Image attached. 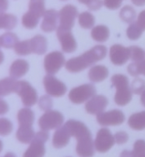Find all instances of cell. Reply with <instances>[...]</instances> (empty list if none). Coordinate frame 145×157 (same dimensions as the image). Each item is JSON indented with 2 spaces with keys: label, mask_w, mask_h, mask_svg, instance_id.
<instances>
[{
  "label": "cell",
  "mask_w": 145,
  "mask_h": 157,
  "mask_svg": "<svg viewBox=\"0 0 145 157\" xmlns=\"http://www.w3.org/2000/svg\"><path fill=\"white\" fill-rule=\"evenodd\" d=\"M7 111H8V105H7V103L5 101L1 100V112H0L1 115L5 114Z\"/></svg>",
  "instance_id": "44"
},
{
  "label": "cell",
  "mask_w": 145,
  "mask_h": 157,
  "mask_svg": "<svg viewBox=\"0 0 145 157\" xmlns=\"http://www.w3.org/2000/svg\"><path fill=\"white\" fill-rule=\"evenodd\" d=\"M17 17L12 14H1L0 18V27L3 29L11 30L17 25Z\"/></svg>",
  "instance_id": "27"
},
{
  "label": "cell",
  "mask_w": 145,
  "mask_h": 157,
  "mask_svg": "<svg viewBox=\"0 0 145 157\" xmlns=\"http://www.w3.org/2000/svg\"><path fill=\"white\" fill-rule=\"evenodd\" d=\"M15 93H17L21 97L22 103L25 107H32L37 103V92L26 81L17 82Z\"/></svg>",
  "instance_id": "6"
},
{
  "label": "cell",
  "mask_w": 145,
  "mask_h": 157,
  "mask_svg": "<svg viewBox=\"0 0 145 157\" xmlns=\"http://www.w3.org/2000/svg\"><path fill=\"white\" fill-rule=\"evenodd\" d=\"M95 17L91 13L88 12H84L78 16V23L80 26L83 29L93 28L95 25Z\"/></svg>",
  "instance_id": "29"
},
{
  "label": "cell",
  "mask_w": 145,
  "mask_h": 157,
  "mask_svg": "<svg viewBox=\"0 0 145 157\" xmlns=\"http://www.w3.org/2000/svg\"><path fill=\"white\" fill-rule=\"evenodd\" d=\"M15 52L19 56H28L32 53L30 40H25L18 42L14 47Z\"/></svg>",
  "instance_id": "33"
},
{
  "label": "cell",
  "mask_w": 145,
  "mask_h": 157,
  "mask_svg": "<svg viewBox=\"0 0 145 157\" xmlns=\"http://www.w3.org/2000/svg\"><path fill=\"white\" fill-rule=\"evenodd\" d=\"M131 2H133V4L138 7H142L145 5V0H131Z\"/></svg>",
  "instance_id": "46"
},
{
  "label": "cell",
  "mask_w": 145,
  "mask_h": 157,
  "mask_svg": "<svg viewBox=\"0 0 145 157\" xmlns=\"http://www.w3.org/2000/svg\"><path fill=\"white\" fill-rule=\"evenodd\" d=\"M70 137L72 136H71L68 127L66 126L65 124H64L63 126L56 129V131L53 134V138H52L53 147L56 149L65 147L69 143Z\"/></svg>",
  "instance_id": "17"
},
{
  "label": "cell",
  "mask_w": 145,
  "mask_h": 157,
  "mask_svg": "<svg viewBox=\"0 0 145 157\" xmlns=\"http://www.w3.org/2000/svg\"><path fill=\"white\" fill-rule=\"evenodd\" d=\"M4 157H17V156H16V155L13 154L12 152H8L4 155Z\"/></svg>",
  "instance_id": "49"
},
{
  "label": "cell",
  "mask_w": 145,
  "mask_h": 157,
  "mask_svg": "<svg viewBox=\"0 0 145 157\" xmlns=\"http://www.w3.org/2000/svg\"><path fill=\"white\" fill-rule=\"evenodd\" d=\"M39 19L40 17H37V15L29 11L22 17V24H23L24 27H25L26 29H32L37 26Z\"/></svg>",
  "instance_id": "28"
},
{
  "label": "cell",
  "mask_w": 145,
  "mask_h": 157,
  "mask_svg": "<svg viewBox=\"0 0 145 157\" xmlns=\"http://www.w3.org/2000/svg\"><path fill=\"white\" fill-rule=\"evenodd\" d=\"M58 20H60L59 12L54 9H50L46 11L42 25L41 29L47 33H51L57 28Z\"/></svg>",
  "instance_id": "16"
},
{
  "label": "cell",
  "mask_w": 145,
  "mask_h": 157,
  "mask_svg": "<svg viewBox=\"0 0 145 157\" xmlns=\"http://www.w3.org/2000/svg\"><path fill=\"white\" fill-rule=\"evenodd\" d=\"M17 81L15 78H6L0 82V94L6 96L7 94L16 92Z\"/></svg>",
  "instance_id": "24"
},
{
  "label": "cell",
  "mask_w": 145,
  "mask_h": 157,
  "mask_svg": "<svg viewBox=\"0 0 145 157\" xmlns=\"http://www.w3.org/2000/svg\"><path fill=\"white\" fill-rule=\"evenodd\" d=\"M12 123L9 120L2 118L0 120V134L2 136H7L12 131Z\"/></svg>",
  "instance_id": "37"
},
{
  "label": "cell",
  "mask_w": 145,
  "mask_h": 157,
  "mask_svg": "<svg viewBox=\"0 0 145 157\" xmlns=\"http://www.w3.org/2000/svg\"><path fill=\"white\" fill-rule=\"evenodd\" d=\"M115 143L114 137L112 136L109 129L103 128L100 129L96 134L95 147L98 152L105 153L113 147Z\"/></svg>",
  "instance_id": "9"
},
{
  "label": "cell",
  "mask_w": 145,
  "mask_h": 157,
  "mask_svg": "<svg viewBox=\"0 0 145 157\" xmlns=\"http://www.w3.org/2000/svg\"><path fill=\"white\" fill-rule=\"evenodd\" d=\"M108 76V70L105 66L96 65L90 69L88 73L89 79L92 82H100Z\"/></svg>",
  "instance_id": "20"
},
{
  "label": "cell",
  "mask_w": 145,
  "mask_h": 157,
  "mask_svg": "<svg viewBox=\"0 0 145 157\" xmlns=\"http://www.w3.org/2000/svg\"><path fill=\"white\" fill-rule=\"evenodd\" d=\"M78 12L76 7L73 5L69 4L61 8L59 12L60 16V25L57 29L62 30H69L74 26L75 19L77 17Z\"/></svg>",
  "instance_id": "8"
},
{
  "label": "cell",
  "mask_w": 145,
  "mask_h": 157,
  "mask_svg": "<svg viewBox=\"0 0 145 157\" xmlns=\"http://www.w3.org/2000/svg\"><path fill=\"white\" fill-rule=\"evenodd\" d=\"M109 56L113 64L123 65L130 59L129 47H125L119 44L113 45L110 48Z\"/></svg>",
  "instance_id": "13"
},
{
  "label": "cell",
  "mask_w": 145,
  "mask_h": 157,
  "mask_svg": "<svg viewBox=\"0 0 145 157\" xmlns=\"http://www.w3.org/2000/svg\"><path fill=\"white\" fill-rule=\"evenodd\" d=\"M131 89L134 94H142L145 90V81L141 78H135L131 83Z\"/></svg>",
  "instance_id": "36"
},
{
  "label": "cell",
  "mask_w": 145,
  "mask_h": 157,
  "mask_svg": "<svg viewBox=\"0 0 145 157\" xmlns=\"http://www.w3.org/2000/svg\"><path fill=\"white\" fill-rule=\"evenodd\" d=\"M120 18L127 23H133L134 20L136 17L135 10L131 6H125L122 7L121 12H120Z\"/></svg>",
  "instance_id": "32"
},
{
  "label": "cell",
  "mask_w": 145,
  "mask_h": 157,
  "mask_svg": "<svg viewBox=\"0 0 145 157\" xmlns=\"http://www.w3.org/2000/svg\"><path fill=\"white\" fill-rule=\"evenodd\" d=\"M38 106L42 110L49 112L53 106V101H52V98L48 95H43L38 100Z\"/></svg>",
  "instance_id": "39"
},
{
  "label": "cell",
  "mask_w": 145,
  "mask_h": 157,
  "mask_svg": "<svg viewBox=\"0 0 145 157\" xmlns=\"http://www.w3.org/2000/svg\"><path fill=\"white\" fill-rule=\"evenodd\" d=\"M129 126L134 130H143L145 129V111L135 113L128 120Z\"/></svg>",
  "instance_id": "23"
},
{
  "label": "cell",
  "mask_w": 145,
  "mask_h": 157,
  "mask_svg": "<svg viewBox=\"0 0 145 157\" xmlns=\"http://www.w3.org/2000/svg\"><path fill=\"white\" fill-rule=\"evenodd\" d=\"M107 48L103 45H97L79 56L69 59L65 63V68L70 73H78L84 70L106 56Z\"/></svg>",
  "instance_id": "2"
},
{
  "label": "cell",
  "mask_w": 145,
  "mask_h": 157,
  "mask_svg": "<svg viewBox=\"0 0 145 157\" xmlns=\"http://www.w3.org/2000/svg\"><path fill=\"white\" fill-rule=\"evenodd\" d=\"M96 89L93 84H84L75 87L69 93V98L72 103L80 104L96 95Z\"/></svg>",
  "instance_id": "5"
},
{
  "label": "cell",
  "mask_w": 145,
  "mask_h": 157,
  "mask_svg": "<svg viewBox=\"0 0 145 157\" xmlns=\"http://www.w3.org/2000/svg\"><path fill=\"white\" fill-rule=\"evenodd\" d=\"M7 0H1V12H2H2L7 9Z\"/></svg>",
  "instance_id": "47"
},
{
  "label": "cell",
  "mask_w": 145,
  "mask_h": 157,
  "mask_svg": "<svg viewBox=\"0 0 145 157\" xmlns=\"http://www.w3.org/2000/svg\"><path fill=\"white\" fill-rule=\"evenodd\" d=\"M43 86L45 90L50 96H63L67 90L65 83L59 81L53 75H50V74H47L43 78Z\"/></svg>",
  "instance_id": "10"
},
{
  "label": "cell",
  "mask_w": 145,
  "mask_h": 157,
  "mask_svg": "<svg viewBox=\"0 0 145 157\" xmlns=\"http://www.w3.org/2000/svg\"><path fill=\"white\" fill-rule=\"evenodd\" d=\"M133 152L135 157H145V141L139 139L134 144Z\"/></svg>",
  "instance_id": "38"
},
{
  "label": "cell",
  "mask_w": 145,
  "mask_h": 157,
  "mask_svg": "<svg viewBox=\"0 0 145 157\" xmlns=\"http://www.w3.org/2000/svg\"><path fill=\"white\" fill-rule=\"evenodd\" d=\"M68 127L71 136L77 138L76 152L80 157H93L95 155V142L91 133L82 122L69 120L65 124Z\"/></svg>",
  "instance_id": "1"
},
{
  "label": "cell",
  "mask_w": 145,
  "mask_h": 157,
  "mask_svg": "<svg viewBox=\"0 0 145 157\" xmlns=\"http://www.w3.org/2000/svg\"><path fill=\"white\" fill-rule=\"evenodd\" d=\"M108 105V99L104 95H95L85 105L87 113L91 115H99L104 113Z\"/></svg>",
  "instance_id": "15"
},
{
  "label": "cell",
  "mask_w": 145,
  "mask_h": 157,
  "mask_svg": "<svg viewBox=\"0 0 145 157\" xmlns=\"http://www.w3.org/2000/svg\"><path fill=\"white\" fill-rule=\"evenodd\" d=\"M127 71L133 77H138L140 74L145 76V59L140 62L130 63L127 68Z\"/></svg>",
  "instance_id": "31"
},
{
  "label": "cell",
  "mask_w": 145,
  "mask_h": 157,
  "mask_svg": "<svg viewBox=\"0 0 145 157\" xmlns=\"http://www.w3.org/2000/svg\"><path fill=\"white\" fill-rule=\"evenodd\" d=\"M20 126H32L34 121V113L29 108H22L17 114Z\"/></svg>",
  "instance_id": "22"
},
{
  "label": "cell",
  "mask_w": 145,
  "mask_h": 157,
  "mask_svg": "<svg viewBox=\"0 0 145 157\" xmlns=\"http://www.w3.org/2000/svg\"><path fill=\"white\" fill-rule=\"evenodd\" d=\"M111 81L117 90L114 96L115 103L119 106L128 104L132 99V91L129 86L128 78L123 74H116L112 76Z\"/></svg>",
  "instance_id": "3"
},
{
  "label": "cell",
  "mask_w": 145,
  "mask_h": 157,
  "mask_svg": "<svg viewBox=\"0 0 145 157\" xmlns=\"http://www.w3.org/2000/svg\"><path fill=\"white\" fill-rule=\"evenodd\" d=\"M140 102L141 103H142V105H143V107H145V90L141 94Z\"/></svg>",
  "instance_id": "48"
},
{
  "label": "cell",
  "mask_w": 145,
  "mask_h": 157,
  "mask_svg": "<svg viewBox=\"0 0 145 157\" xmlns=\"http://www.w3.org/2000/svg\"><path fill=\"white\" fill-rule=\"evenodd\" d=\"M30 45L32 53L37 55H43L47 52V38L42 35H36L30 39Z\"/></svg>",
  "instance_id": "19"
},
{
  "label": "cell",
  "mask_w": 145,
  "mask_h": 157,
  "mask_svg": "<svg viewBox=\"0 0 145 157\" xmlns=\"http://www.w3.org/2000/svg\"><path fill=\"white\" fill-rule=\"evenodd\" d=\"M65 63V56L60 52H51L45 56L44 68L50 75H53L57 73Z\"/></svg>",
  "instance_id": "11"
},
{
  "label": "cell",
  "mask_w": 145,
  "mask_h": 157,
  "mask_svg": "<svg viewBox=\"0 0 145 157\" xmlns=\"http://www.w3.org/2000/svg\"><path fill=\"white\" fill-rule=\"evenodd\" d=\"M137 24L143 30H145V10L142 11L139 15Z\"/></svg>",
  "instance_id": "43"
},
{
  "label": "cell",
  "mask_w": 145,
  "mask_h": 157,
  "mask_svg": "<svg viewBox=\"0 0 145 157\" xmlns=\"http://www.w3.org/2000/svg\"><path fill=\"white\" fill-rule=\"evenodd\" d=\"M29 11L37 15L38 17H43L46 12L44 0H30L29 4Z\"/></svg>",
  "instance_id": "30"
},
{
  "label": "cell",
  "mask_w": 145,
  "mask_h": 157,
  "mask_svg": "<svg viewBox=\"0 0 145 157\" xmlns=\"http://www.w3.org/2000/svg\"><path fill=\"white\" fill-rule=\"evenodd\" d=\"M143 29L139 26L137 22L131 23L127 29V35L129 39L131 40H137L140 38L143 33Z\"/></svg>",
  "instance_id": "34"
},
{
  "label": "cell",
  "mask_w": 145,
  "mask_h": 157,
  "mask_svg": "<svg viewBox=\"0 0 145 157\" xmlns=\"http://www.w3.org/2000/svg\"><path fill=\"white\" fill-rule=\"evenodd\" d=\"M64 122V117L58 111L51 110L46 112L38 120V124L42 130L48 131L59 129Z\"/></svg>",
  "instance_id": "7"
},
{
  "label": "cell",
  "mask_w": 145,
  "mask_h": 157,
  "mask_svg": "<svg viewBox=\"0 0 145 157\" xmlns=\"http://www.w3.org/2000/svg\"><path fill=\"white\" fill-rule=\"evenodd\" d=\"M115 142L117 143V144H124L128 141L129 136L128 134L124 131H120L116 133L114 135Z\"/></svg>",
  "instance_id": "41"
},
{
  "label": "cell",
  "mask_w": 145,
  "mask_h": 157,
  "mask_svg": "<svg viewBox=\"0 0 145 157\" xmlns=\"http://www.w3.org/2000/svg\"><path fill=\"white\" fill-rule=\"evenodd\" d=\"M56 35L61 42L62 51L66 53H72L77 48V42L71 31L57 29Z\"/></svg>",
  "instance_id": "14"
},
{
  "label": "cell",
  "mask_w": 145,
  "mask_h": 157,
  "mask_svg": "<svg viewBox=\"0 0 145 157\" xmlns=\"http://www.w3.org/2000/svg\"><path fill=\"white\" fill-rule=\"evenodd\" d=\"M29 68V66L27 61L25 59H17L12 63V65L10 67V76L11 78H15V79L21 78L27 73Z\"/></svg>",
  "instance_id": "18"
},
{
  "label": "cell",
  "mask_w": 145,
  "mask_h": 157,
  "mask_svg": "<svg viewBox=\"0 0 145 157\" xmlns=\"http://www.w3.org/2000/svg\"><path fill=\"white\" fill-rule=\"evenodd\" d=\"M104 4V2L102 0H91L87 3V7L91 11H97L100 9Z\"/></svg>",
  "instance_id": "42"
},
{
  "label": "cell",
  "mask_w": 145,
  "mask_h": 157,
  "mask_svg": "<svg viewBox=\"0 0 145 157\" xmlns=\"http://www.w3.org/2000/svg\"><path fill=\"white\" fill-rule=\"evenodd\" d=\"M18 37L15 33L7 32V33H3L1 38H0V44L1 47H5V48H12L15 47L18 42Z\"/></svg>",
  "instance_id": "26"
},
{
  "label": "cell",
  "mask_w": 145,
  "mask_h": 157,
  "mask_svg": "<svg viewBox=\"0 0 145 157\" xmlns=\"http://www.w3.org/2000/svg\"><path fill=\"white\" fill-rule=\"evenodd\" d=\"M49 138V133L47 131L37 132L30 143L28 149L24 153L23 157H43L46 152L45 143Z\"/></svg>",
  "instance_id": "4"
},
{
  "label": "cell",
  "mask_w": 145,
  "mask_h": 157,
  "mask_svg": "<svg viewBox=\"0 0 145 157\" xmlns=\"http://www.w3.org/2000/svg\"><path fill=\"white\" fill-rule=\"evenodd\" d=\"M96 120L100 125H119L125 121V116L122 111L114 109L106 113H100L96 117Z\"/></svg>",
  "instance_id": "12"
},
{
  "label": "cell",
  "mask_w": 145,
  "mask_h": 157,
  "mask_svg": "<svg viewBox=\"0 0 145 157\" xmlns=\"http://www.w3.org/2000/svg\"><path fill=\"white\" fill-rule=\"evenodd\" d=\"M122 0H104V5L110 10H116L122 5Z\"/></svg>",
  "instance_id": "40"
},
{
  "label": "cell",
  "mask_w": 145,
  "mask_h": 157,
  "mask_svg": "<svg viewBox=\"0 0 145 157\" xmlns=\"http://www.w3.org/2000/svg\"><path fill=\"white\" fill-rule=\"evenodd\" d=\"M130 50V59L135 62H140L145 59V52L141 47L137 46H131Z\"/></svg>",
  "instance_id": "35"
},
{
  "label": "cell",
  "mask_w": 145,
  "mask_h": 157,
  "mask_svg": "<svg viewBox=\"0 0 145 157\" xmlns=\"http://www.w3.org/2000/svg\"><path fill=\"white\" fill-rule=\"evenodd\" d=\"M120 157H135L133 151H127L124 150L121 153Z\"/></svg>",
  "instance_id": "45"
},
{
  "label": "cell",
  "mask_w": 145,
  "mask_h": 157,
  "mask_svg": "<svg viewBox=\"0 0 145 157\" xmlns=\"http://www.w3.org/2000/svg\"><path fill=\"white\" fill-rule=\"evenodd\" d=\"M35 134L32 126H19L16 135L19 142L27 144L32 142Z\"/></svg>",
  "instance_id": "21"
},
{
  "label": "cell",
  "mask_w": 145,
  "mask_h": 157,
  "mask_svg": "<svg viewBox=\"0 0 145 157\" xmlns=\"http://www.w3.org/2000/svg\"><path fill=\"white\" fill-rule=\"evenodd\" d=\"M62 1H65V0H62Z\"/></svg>",
  "instance_id": "51"
},
{
  "label": "cell",
  "mask_w": 145,
  "mask_h": 157,
  "mask_svg": "<svg viewBox=\"0 0 145 157\" xmlns=\"http://www.w3.org/2000/svg\"><path fill=\"white\" fill-rule=\"evenodd\" d=\"M91 0H78V2H80L81 3H83V4L87 5V3L90 2Z\"/></svg>",
  "instance_id": "50"
},
{
  "label": "cell",
  "mask_w": 145,
  "mask_h": 157,
  "mask_svg": "<svg viewBox=\"0 0 145 157\" xmlns=\"http://www.w3.org/2000/svg\"><path fill=\"white\" fill-rule=\"evenodd\" d=\"M91 37L98 42H104L109 38V29L105 25H97L91 30Z\"/></svg>",
  "instance_id": "25"
}]
</instances>
